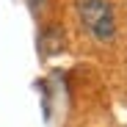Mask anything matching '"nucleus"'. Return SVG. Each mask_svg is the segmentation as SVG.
Segmentation results:
<instances>
[{"instance_id": "nucleus-1", "label": "nucleus", "mask_w": 127, "mask_h": 127, "mask_svg": "<svg viewBox=\"0 0 127 127\" xmlns=\"http://www.w3.org/2000/svg\"><path fill=\"white\" fill-rule=\"evenodd\" d=\"M75 11L80 25L97 41H113L116 36V14L111 0H75Z\"/></svg>"}, {"instance_id": "nucleus-2", "label": "nucleus", "mask_w": 127, "mask_h": 127, "mask_svg": "<svg viewBox=\"0 0 127 127\" xmlns=\"http://www.w3.org/2000/svg\"><path fill=\"white\" fill-rule=\"evenodd\" d=\"M41 3H44V0H28V6H31V8H39Z\"/></svg>"}]
</instances>
